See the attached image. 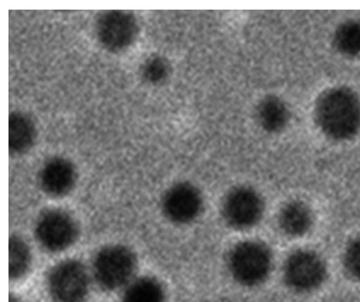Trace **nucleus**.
Returning <instances> with one entry per match:
<instances>
[{"label": "nucleus", "mask_w": 360, "mask_h": 302, "mask_svg": "<svg viewBox=\"0 0 360 302\" xmlns=\"http://www.w3.org/2000/svg\"><path fill=\"white\" fill-rule=\"evenodd\" d=\"M315 115L321 131L334 140L351 139L360 128L359 101L346 88H333L323 94L316 103Z\"/></svg>", "instance_id": "f257e3e1"}, {"label": "nucleus", "mask_w": 360, "mask_h": 302, "mask_svg": "<svg viewBox=\"0 0 360 302\" xmlns=\"http://www.w3.org/2000/svg\"><path fill=\"white\" fill-rule=\"evenodd\" d=\"M226 265L231 277L238 284L256 287L269 277L273 266L269 248L257 240H245L235 244L229 251Z\"/></svg>", "instance_id": "f03ea898"}, {"label": "nucleus", "mask_w": 360, "mask_h": 302, "mask_svg": "<svg viewBox=\"0 0 360 302\" xmlns=\"http://www.w3.org/2000/svg\"><path fill=\"white\" fill-rule=\"evenodd\" d=\"M136 258L132 251L121 245L101 249L93 262V274L98 284L105 290H115L128 282L135 272Z\"/></svg>", "instance_id": "7ed1b4c3"}, {"label": "nucleus", "mask_w": 360, "mask_h": 302, "mask_svg": "<svg viewBox=\"0 0 360 302\" xmlns=\"http://www.w3.org/2000/svg\"><path fill=\"white\" fill-rule=\"evenodd\" d=\"M326 277L323 260L316 252L300 249L292 253L283 268L286 286L297 293H308L318 289Z\"/></svg>", "instance_id": "20e7f679"}, {"label": "nucleus", "mask_w": 360, "mask_h": 302, "mask_svg": "<svg viewBox=\"0 0 360 302\" xmlns=\"http://www.w3.org/2000/svg\"><path fill=\"white\" fill-rule=\"evenodd\" d=\"M264 202L253 188L239 186L226 196L222 205L225 222L236 230H245L256 225L264 213Z\"/></svg>", "instance_id": "39448f33"}, {"label": "nucleus", "mask_w": 360, "mask_h": 302, "mask_svg": "<svg viewBox=\"0 0 360 302\" xmlns=\"http://www.w3.org/2000/svg\"><path fill=\"white\" fill-rule=\"evenodd\" d=\"M48 286L56 302H83L89 291L88 272L79 261L66 260L52 268Z\"/></svg>", "instance_id": "423d86ee"}, {"label": "nucleus", "mask_w": 360, "mask_h": 302, "mask_svg": "<svg viewBox=\"0 0 360 302\" xmlns=\"http://www.w3.org/2000/svg\"><path fill=\"white\" fill-rule=\"evenodd\" d=\"M77 233V226L72 217L66 211L56 208L41 214L34 228L38 243L50 252H59L70 247Z\"/></svg>", "instance_id": "0eeeda50"}, {"label": "nucleus", "mask_w": 360, "mask_h": 302, "mask_svg": "<svg viewBox=\"0 0 360 302\" xmlns=\"http://www.w3.org/2000/svg\"><path fill=\"white\" fill-rule=\"evenodd\" d=\"M161 207L166 218L177 225H186L196 220L203 207L198 189L188 182H178L163 195Z\"/></svg>", "instance_id": "6e6552de"}, {"label": "nucleus", "mask_w": 360, "mask_h": 302, "mask_svg": "<svg viewBox=\"0 0 360 302\" xmlns=\"http://www.w3.org/2000/svg\"><path fill=\"white\" fill-rule=\"evenodd\" d=\"M100 42L112 51L128 47L138 34L136 18L128 11L111 10L103 12L96 21Z\"/></svg>", "instance_id": "1a4fd4ad"}, {"label": "nucleus", "mask_w": 360, "mask_h": 302, "mask_svg": "<svg viewBox=\"0 0 360 302\" xmlns=\"http://www.w3.org/2000/svg\"><path fill=\"white\" fill-rule=\"evenodd\" d=\"M77 172L72 163L66 158L49 159L39 172V182L42 190L53 197L68 194L76 182Z\"/></svg>", "instance_id": "9d476101"}, {"label": "nucleus", "mask_w": 360, "mask_h": 302, "mask_svg": "<svg viewBox=\"0 0 360 302\" xmlns=\"http://www.w3.org/2000/svg\"><path fill=\"white\" fill-rule=\"evenodd\" d=\"M312 224V216L308 207L302 202L292 201L285 204L278 215L281 231L291 237L306 234Z\"/></svg>", "instance_id": "9b49d317"}, {"label": "nucleus", "mask_w": 360, "mask_h": 302, "mask_svg": "<svg viewBox=\"0 0 360 302\" xmlns=\"http://www.w3.org/2000/svg\"><path fill=\"white\" fill-rule=\"evenodd\" d=\"M35 129L31 120L19 112H13L8 118V146L12 153H22L33 144Z\"/></svg>", "instance_id": "f8f14e48"}, {"label": "nucleus", "mask_w": 360, "mask_h": 302, "mask_svg": "<svg viewBox=\"0 0 360 302\" xmlns=\"http://www.w3.org/2000/svg\"><path fill=\"white\" fill-rule=\"evenodd\" d=\"M122 302H165V292L158 280L142 277L128 284Z\"/></svg>", "instance_id": "ddd939ff"}, {"label": "nucleus", "mask_w": 360, "mask_h": 302, "mask_svg": "<svg viewBox=\"0 0 360 302\" xmlns=\"http://www.w3.org/2000/svg\"><path fill=\"white\" fill-rule=\"evenodd\" d=\"M257 118L264 130L270 132H276L285 126L289 113L281 101L274 96H268L259 104Z\"/></svg>", "instance_id": "4468645a"}, {"label": "nucleus", "mask_w": 360, "mask_h": 302, "mask_svg": "<svg viewBox=\"0 0 360 302\" xmlns=\"http://www.w3.org/2000/svg\"><path fill=\"white\" fill-rule=\"evenodd\" d=\"M8 273L11 279L24 275L30 264V253L26 243L17 236H12L8 242Z\"/></svg>", "instance_id": "2eb2a0df"}, {"label": "nucleus", "mask_w": 360, "mask_h": 302, "mask_svg": "<svg viewBox=\"0 0 360 302\" xmlns=\"http://www.w3.org/2000/svg\"><path fill=\"white\" fill-rule=\"evenodd\" d=\"M334 42L338 51L345 55L360 54V22L349 20L340 25L335 33Z\"/></svg>", "instance_id": "dca6fc26"}, {"label": "nucleus", "mask_w": 360, "mask_h": 302, "mask_svg": "<svg viewBox=\"0 0 360 302\" xmlns=\"http://www.w3.org/2000/svg\"><path fill=\"white\" fill-rule=\"evenodd\" d=\"M343 264L347 273L352 279L360 281V237L352 240L347 246Z\"/></svg>", "instance_id": "f3484780"}, {"label": "nucleus", "mask_w": 360, "mask_h": 302, "mask_svg": "<svg viewBox=\"0 0 360 302\" xmlns=\"http://www.w3.org/2000/svg\"><path fill=\"white\" fill-rule=\"evenodd\" d=\"M169 72V65L162 57L156 56L148 59L143 67V76L149 82H162Z\"/></svg>", "instance_id": "a211bd4d"}, {"label": "nucleus", "mask_w": 360, "mask_h": 302, "mask_svg": "<svg viewBox=\"0 0 360 302\" xmlns=\"http://www.w3.org/2000/svg\"><path fill=\"white\" fill-rule=\"evenodd\" d=\"M9 302H18V301L13 296H11L9 297Z\"/></svg>", "instance_id": "6ab92c4d"}]
</instances>
